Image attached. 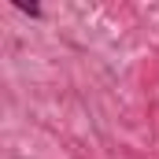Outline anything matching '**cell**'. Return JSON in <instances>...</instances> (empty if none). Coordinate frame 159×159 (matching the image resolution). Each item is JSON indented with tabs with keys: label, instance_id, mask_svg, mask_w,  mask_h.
Instances as JSON below:
<instances>
[{
	"label": "cell",
	"instance_id": "6da1fadb",
	"mask_svg": "<svg viewBox=\"0 0 159 159\" xmlns=\"http://www.w3.org/2000/svg\"><path fill=\"white\" fill-rule=\"evenodd\" d=\"M15 7H19V11H26V15H34V19H41V7H37V4H22V0H19Z\"/></svg>",
	"mask_w": 159,
	"mask_h": 159
}]
</instances>
